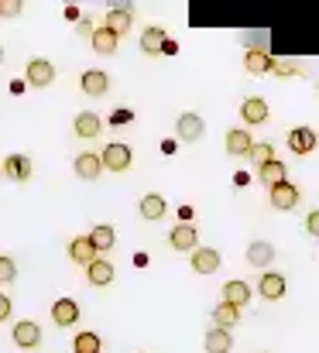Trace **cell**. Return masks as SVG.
Wrapping results in <instances>:
<instances>
[{"label":"cell","mask_w":319,"mask_h":353,"mask_svg":"<svg viewBox=\"0 0 319 353\" xmlns=\"http://www.w3.org/2000/svg\"><path fill=\"white\" fill-rule=\"evenodd\" d=\"M130 158H134V151L127 144H120V141L106 144L104 151H100V161H104V168H110V172H127L130 168Z\"/></svg>","instance_id":"1"},{"label":"cell","mask_w":319,"mask_h":353,"mask_svg":"<svg viewBox=\"0 0 319 353\" xmlns=\"http://www.w3.org/2000/svg\"><path fill=\"white\" fill-rule=\"evenodd\" d=\"M244 69L251 76H268V72H275V55L268 48H251L244 55Z\"/></svg>","instance_id":"2"},{"label":"cell","mask_w":319,"mask_h":353,"mask_svg":"<svg viewBox=\"0 0 319 353\" xmlns=\"http://www.w3.org/2000/svg\"><path fill=\"white\" fill-rule=\"evenodd\" d=\"M24 79H28V86H48L52 79H55V65L48 62V59H31L28 62V69H24Z\"/></svg>","instance_id":"3"},{"label":"cell","mask_w":319,"mask_h":353,"mask_svg":"<svg viewBox=\"0 0 319 353\" xmlns=\"http://www.w3.org/2000/svg\"><path fill=\"white\" fill-rule=\"evenodd\" d=\"M168 243H172L175 250H182V254H193V250L200 247V234H196V227H193V223H179V227H172Z\"/></svg>","instance_id":"4"},{"label":"cell","mask_w":319,"mask_h":353,"mask_svg":"<svg viewBox=\"0 0 319 353\" xmlns=\"http://www.w3.org/2000/svg\"><path fill=\"white\" fill-rule=\"evenodd\" d=\"M72 172H76L79 179L93 182V179H100V172H104V161H100V154H97V151H83V154H76V161H72Z\"/></svg>","instance_id":"5"},{"label":"cell","mask_w":319,"mask_h":353,"mask_svg":"<svg viewBox=\"0 0 319 353\" xmlns=\"http://www.w3.org/2000/svg\"><path fill=\"white\" fill-rule=\"evenodd\" d=\"M268 199H271V206H275V210H296L302 196H299V185H292V182H282V185L268 189Z\"/></svg>","instance_id":"6"},{"label":"cell","mask_w":319,"mask_h":353,"mask_svg":"<svg viewBox=\"0 0 319 353\" xmlns=\"http://www.w3.org/2000/svg\"><path fill=\"white\" fill-rule=\"evenodd\" d=\"M258 292H261L268 302H278V299H285L289 281H285L278 271H264V274H261V281H258Z\"/></svg>","instance_id":"7"},{"label":"cell","mask_w":319,"mask_h":353,"mask_svg":"<svg viewBox=\"0 0 319 353\" xmlns=\"http://www.w3.org/2000/svg\"><path fill=\"white\" fill-rule=\"evenodd\" d=\"M319 137L313 127H292L289 130V148H292V154H309V151H316Z\"/></svg>","instance_id":"8"},{"label":"cell","mask_w":319,"mask_h":353,"mask_svg":"<svg viewBox=\"0 0 319 353\" xmlns=\"http://www.w3.org/2000/svg\"><path fill=\"white\" fill-rule=\"evenodd\" d=\"M220 264H223V257H220L216 247H196L193 250V271L196 274H213V271H220Z\"/></svg>","instance_id":"9"},{"label":"cell","mask_w":319,"mask_h":353,"mask_svg":"<svg viewBox=\"0 0 319 353\" xmlns=\"http://www.w3.org/2000/svg\"><path fill=\"white\" fill-rule=\"evenodd\" d=\"M175 130H179V141H200L206 134V120L200 114H182L175 120Z\"/></svg>","instance_id":"10"},{"label":"cell","mask_w":319,"mask_h":353,"mask_svg":"<svg viewBox=\"0 0 319 353\" xmlns=\"http://www.w3.org/2000/svg\"><path fill=\"white\" fill-rule=\"evenodd\" d=\"M220 302H226V305H233V309H244V305L251 302V285H247V281H240V278L226 281V285H223V299H220Z\"/></svg>","instance_id":"11"},{"label":"cell","mask_w":319,"mask_h":353,"mask_svg":"<svg viewBox=\"0 0 319 353\" xmlns=\"http://www.w3.org/2000/svg\"><path fill=\"white\" fill-rule=\"evenodd\" d=\"M52 319H55V326H72V323H79V302L76 299H55V305H52Z\"/></svg>","instance_id":"12"},{"label":"cell","mask_w":319,"mask_h":353,"mask_svg":"<svg viewBox=\"0 0 319 353\" xmlns=\"http://www.w3.org/2000/svg\"><path fill=\"white\" fill-rule=\"evenodd\" d=\"M240 120H244L247 127L264 123V120H268V103H264L261 97H247V100L240 103Z\"/></svg>","instance_id":"13"},{"label":"cell","mask_w":319,"mask_h":353,"mask_svg":"<svg viewBox=\"0 0 319 353\" xmlns=\"http://www.w3.org/2000/svg\"><path fill=\"white\" fill-rule=\"evenodd\" d=\"M3 175L10 182H28L31 179V158L28 154H10L3 158Z\"/></svg>","instance_id":"14"},{"label":"cell","mask_w":319,"mask_h":353,"mask_svg":"<svg viewBox=\"0 0 319 353\" xmlns=\"http://www.w3.org/2000/svg\"><path fill=\"white\" fill-rule=\"evenodd\" d=\"M14 343H17L21 350H35V347L41 343V330H38V323H31V319L17 323V326H14Z\"/></svg>","instance_id":"15"},{"label":"cell","mask_w":319,"mask_h":353,"mask_svg":"<svg viewBox=\"0 0 319 353\" xmlns=\"http://www.w3.org/2000/svg\"><path fill=\"white\" fill-rule=\"evenodd\" d=\"M79 86H83L86 97H104L106 90H110V76H106L104 69H86L83 79H79Z\"/></svg>","instance_id":"16"},{"label":"cell","mask_w":319,"mask_h":353,"mask_svg":"<svg viewBox=\"0 0 319 353\" xmlns=\"http://www.w3.org/2000/svg\"><path fill=\"white\" fill-rule=\"evenodd\" d=\"M137 213H141L148 223H155V220H162V216L168 213V203H165V196H158V192H148V196L141 199Z\"/></svg>","instance_id":"17"},{"label":"cell","mask_w":319,"mask_h":353,"mask_svg":"<svg viewBox=\"0 0 319 353\" xmlns=\"http://www.w3.org/2000/svg\"><path fill=\"white\" fill-rule=\"evenodd\" d=\"M247 264H251V268H271V264H275V247H271L268 240H254V243L247 247Z\"/></svg>","instance_id":"18"},{"label":"cell","mask_w":319,"mask_h":353,"mask_svg":"<svg viewBox=\"0 0 319 353\" xmlns=\"http://www.w3.org/2000/svg\"><path fill=\"white\" fill-rule=\"evenodd\" d=\"M165 41H168V34L162 28H155V24L141 31V52L144 55H162L165 52Z\"/></svg>","instance_id":"19"},{"label":"cell","mask_w":319,"mask_h":353,"mask_svg":"<svg viewBox=\"0 0 319 353\" xmlns=\"http://www.w3.org/2000/svg\"><path fill=\"white\" fill-rule=\"evenodd\" d=\"M251 148H254V137H251V130H244V127H237V130H226V154L240 158V154H247Z\"/></svg>","instance_id":"20"},{"label":"cell","mask_w":319,"mask_h":353,"mask_svg":"<svg viewBox=\"0 0 319 353\" xmlns=\"http://www.w3.org/2000/svg\"><path fill=\"white\" fill-rule=\"evenodd\" d=\"M258 179L268 185V189H275V185H282V182H289V168H285V161H268V165H261L258 168Z\"/></svg>","instance_id":"21"},{"label":"cell","mask_w":319,"mask_h":353,"mask_svg":"<svg viewBox=\"0 0 319 353\" xmlns=\"http://www.w3.org/2000/svg\"><path fill=\"white\" fill-rule=\"evenodd\" d=\"M130 21H134V14H130L127 7H113V10H106L104 28L106 31H113V34L120 38V34H127V31H130Z\"/></svg>","instance_id":"22"},{"label":"cell","mask_w":319,"mask_h":353,"mask_svg":"<svg viewBox=\"0 0 319 353\" xmlns=\"http://www.w3.org/2000/svg\"><path fill=\"white\" fill-rule=\"evenodd\" d=\"M69 257H72L76 264H83V268H86V264H93L100 254H97V247L90 243V236H76V240L69 243Z\"/></svg>","instance_id":"23"},{"label":"cell","mask_w":319,"mask_h":353,"mask_svg":"<svg viewBox=\"0 0 319 353\" xmlns=\"http://www.w3.org/2000/svg\"><path fill=\"white\" fill-rule=\"evenodd\" d=\"M86 278H90V285L106 288V285L113 281V264H110V261H104V257H97L93 264H86Z\"/></svg>","instance_id":"24"},{"label":"cell","mask_w":319,"mask_h":353,"mask_svg":"<svg viewBox=\"0 0 319 353\" xmlns=\"http://www.w3.org/2000/svg\"><path fill=\"white\" fill-rule=\"evenodd\" d=\"M100 117L97 114H90V110H83V114H76V120H72V130H76V137H97L100 134Z\"/></svg>","instance_id":"25"},{"label":"cell","mask_w":319,"mask_h":353,"mask_svg":"<svg viewBox=\"0 0 319 353\" xmlns=\"http://www.w3.org/2000/svg\"><path fill=\"white\" fill-rule=\"evenodd\" d=\"M203 347H206V353H230L233 350V336L226 330H210L206 340H203Z\"/></svg>","instance_id":"26"},{"label":"cell","mask_w":319,"mask_h":353,"mask_svg":"<svg viewBox=\"0 0 319 353\" xmlns=\"http://www.w3.org/2000/svg\"><path fill=\"white\" fill-rule=\"evenodd\" d=\"M213 323H216V330H226V333H230V326H237V323H240V309H233V305L220 302V305L213 309Z\"/></svg>","instance_id":"27"},{"label":"cell","mask_w":319,"mask_h":353,"mask_svg":"<svg viewBox=\"0 0 319 353\" xmlns=\"http://www.w3.org/2000/svg\"><path fill=\"white\" fill-rule=\"evenodd\" d=\"M90 41H93V52H100V55H113L120 38H117L113 31H106V28H97V31L90 34Z\"/></svg>","instance_id":"28"},{"label":"cell","mask_w":319,"mask_h":353,"mask_svg":"<svg viewBox=\"0 0 319 353\" xmlns=\"http://www.w3.org/2000/svg\"><path fill=\"white\" fill-rule=\"evenodd\" d=\"M90 243L97 247V254H100V250H110V247L117 243V230H113L110 223H100V227H93V234H90Z\"/></svg>","instance_id":"29"},{"label":"cell","mask_w":319,"mask_h":353,"mask_svg":"<svg viewBox=\"0 0 319 353\" xmlns=\"http://www.w3.org/2000/svg\"><path fill=\"white\" fill-rule=\"evenodd\" d=\"M247 158L261 168V165H268V161H275L278 154H275V144H268V141H261V144H254L251 151H247Z\"/></svg>","instance_id":"30"},{"label":"cell","mask_w":319,"mask_h":353,"mask_svg":"<svg viewBox=\"0 0 319 353\" xmlns=\"http://www.w3.org/2000/svg\"><path fill=\"white\" fill-rule=\"evenodd\" d=\"M100 347H104V343H100L97 333H79V336L72 340V350L76 353H100Z\"/></svg>","instance_id":"31"},{"label":"cell","mask_w":319,"mask_h":353,"mask_svg":"<svg viewBox=\"0 0 319 353\" xmlns=\"http://www.w3.org/2000/svg\"><path fill=\"white\" fill-rule=\"evenodd\" d=\"M275 76H282V79L302 76V65H299V62H282V59H275Z\"/></svg>","instance_id":"32"},{"label":"cell","mask_w":319,"mask_h":353,"mask_svg":"<svg viewBox=\"0 0 319 353\" xmlns=\"http://www.w3.org/2000/svg\"><path fill=\"white\" fill-rule=\"evenodd\" d=\"M14 278H17V264H14L10 257L0 254V285H10Z\"/></svg>","instance_id":"33"},{"label":"cell","mask_w":319,"mask_h":353,"mask_svg":"<svg viewBox=\"0 0 319 353\" xmlns=\"http://www.w3.org/2000/svg\"><path fill=\"white\" fill-rule=\"evenodd\" d=\"M0 14L3 17H17L21 14V3L17 0H0Z\"/></svg>","instance_id":"34"},{"label":"cell","mask_w":319,"mask_h":353,"mask_svg":"<svg viewBox=\"0 0 319 353\" xmlns=\"http://www.w3.org/2000/svg\"><path fill=\"white\" fill-rule=\"evenodd\" d=\"M306 230H309L313 236H319V210H313V213L306 216Z\"/></svg>","instance_id":"35"},{"label":"cell","mask_w":319,"mask_h":353,"mask_svg":"<svg viewBox=\"0 0 319 353\" xmlns=\"http://www.w3.org/2000/svg\"><path fill=\"white\" fill-rule=\"evenodd\" d=\"M193 216H196L193 206H179V223H193Z\"/></svg>","instance_id":"36"},{"label":"cell","mask_w":319,"mask_h":353,"mask_svg":"<svg viewBox=\"0 0 319 353\" xmlns=\"http://www.w3.org/2000/svg\"><path fill=\"white\" fill-rule=\"evenodd\" d=\"M7 316H10V299H7V295H0V323H3Z\"/></svg>","instance_id":"37"},{"label":"cell","mask_w":319,"mask_h":353,"mask_svg":"<svg viewBox=\"0 0 319 353\" xmlns=\"http://www.w3.org/2000/svg\"><path fill=\"white\" fill-rule=\"evenodd\" d=\"M0 62H3V48H0Z\"/></svg>","instance_id":"38"}]
</instances>
